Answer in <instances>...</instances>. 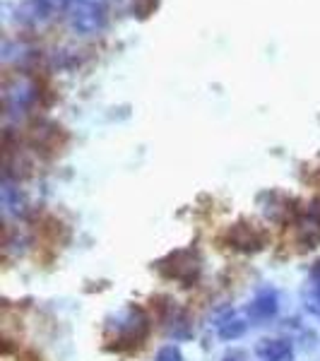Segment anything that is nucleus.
Instances as JSON below:
<instances>
[{
    "mask_svg": "<svg viewBox=\"0 0 320 361\" xmlns=\"http://www.w3.org/2000/svg\"><path fill=\"white\" fill-rule=\"evenodd\" d=\"M66 20L75 34L90 37V34L101 32L104 25H106V8L97 3H87V0H73V5L66 13Z\"/></svg>",
    "mask_w": 320,
    "mask_h": 361,
    "instance_id": "f257e3e1",
    "label": "nucleus"
},
{
    "mask_svg": "<svg viewBox=\"0 0 320 361\" xmlns=\"http://www.w3.org/2000/svg\"><path fill=\"white\" fill-rule=\"evenodd\" d=\"M156 270L168 279L190 284V282H195L197 275H200V258H197V253L190 248L173 250V253H168L164 260L156 263Z\"/></svg>",
    "mask_w": 320,
    "mask_h": 361,
    "instance_id": "f03ea898",
    "label": "nucleus"
},
{
    "mask_svg": "<svg viewBox=\"0 0 320 361\" xmlns=\"http://www.w3.org/2000/svg\"><path fill=\"white\" fill-rule=\"evenodd\" d=\"M109 328L116 330V347L123 345H137L144 335H147L149 320L140 308H128L121 318H116V323H111Z\"/></svg>",
    "mask_w": 320,
    "mask_h": 361,
    "instance_id": "7ed1b4c3",
    "label": "nucleus"
},
{
    "mask_svg": "<svg viewBox=\"0 0 320 361\" xmlns=\"http://www.w3.org/2000/svg\"><path fill=\"white\" fill-rule=\"evenodd\" d=\"M3 99H5V109H8V111H25L29 104L37 99V87L25 78H17L15 82L5 85Z\"/></svg>",
    "mask_w": 320,
    "mask_h": 361,
    "instance_id": "20e7f679",
    "label": "nucleus"
},
{
    "mask_svg": "<svg viewBox=\"0 0 320 361\" xmlns=\"http://www.w3.org/2000/svg\"><path fill=\"white\" fill-rule=\"evenodd\" d=\"M229 243L236 250H243V253H255V250H260L265 246V234L258 229V226L241 222V224L231 226Z\"/></svg>",
    "mask_w": 320,
    "mask_h": 361,
    "instance_id": "39448f33",
    "label": "nucleus"
},
{
    "mask_svg": "<svg viewBox=\"0 0 320 361\" xmlns=\"http://www.w3.org/2000/svg\"><path fill=\"white\" fill-rule=\"evenodd\" d=\"M277 292L275 289H263V292L255 294V299L248 306V316H251L253 323H263V320H270L277 313Z\"/></svg>",
    "mask_w": 320,
    "mask_h": 361,
    "instance_id": "423d86ee",
    "label": "nucleus"
},
{
    "mask_svg": "<svg viewBox=\"0 0 320 361\" xmlns=\"http://www.w3.org/2000/svg\"><path fill=\"white\" fill-rule=\"evenodd\" d=\"M217 335L222 337V340L226 342H231V340H238L243 333H246V328H248V323L243 320L238 313L234 311H226L224 316H219L217 318Z\"/></svg>",
    "mask_w": 320,
    "mask_h": 361,
    "instance_id": "0eeeda50",
    "label": "nucleus"
},
{
    "mask_svg": "<svg viewBox=\"0 0 320 361\" xmlns=\"http://www.w3.org/2000/svg\"><path fill=\"white\" fill-rule=\"evenodd\" d=\"M255 352H258V357L263 361H292L294 359L292 345L284 340H263Z\"/></svg>",
    "mask_w": 320,
    "mask_h": 361,
    "instance_id": "6e6552de",
    "label": "nucleus"
},
{
    "mask_svg": "<svg viewBox=\"0 0 320 361\" xmlns=\"http://www.w3.org/2000/svg\"><path fill=\"white\" fill-rule=\"evenodd\" d=\"M49 17L51 13L44 5H39L37 0H25V3L17 8V20L25 22V25H44Z\"/></svg>",
    "mask_w": 320,
    "mask_h": 361,
    "instance_id": "1a4fd4ad",
    "label": "nucleus"
},
{
    "mask_svg": "<svg viewBox=\"0 0 320 361\" xmlns=\"http://www.w3.org/2000/svg\"><path fill=\"white\" fill-rule=\"evenodd\" d=\"M168 335L173 340H188L193 337V323L181 311H173V318H168Z\"/></svg>",
    "mask_w": 320,
    "mask_h": 361,
    "instance_id": "9d476101",
    "label": "nucleus"
},
{
    "mask_svg": "<svg viewBox=\"0 0 320 361\" xmlns=\"http://www.w3.org/2000/svg\"><path fill=\"white\" fill-rule=\"evenodd\" d=\"M306 311L313 316H320V282L313 284V289L306 294Z\"/></svg>",
    "mask_w": 320,
    "mask_h": 361,
    "instance_id": "9b49d317",
    "label": "nucleus"
},
{
    "mask_svg": "<svg viewBox=\"0 0 320 361\" xmlns=\"http://www.w3.org/2000/svg\"><path fill=\"white\" fill-rule=\"evenodd\" d=\"M39 5H44L51 15L54 13H68V8L73 5V0H37Z\"/></svg>",
    "mask_w": 320,
    "mask_h": 361,
    "instance_id": "f8f14e48",
    "label": "nucleus"
},
{
    "mask_svg": "<svg viewBox=\"0 0 320 361\" xmlns=\"http://www.w3.org/2000/svg\"><path fill=\"white\" fill-rule=\"evenodd\" d=\"M156 361H183L181 352H178L173 345H168L164 349H159V354H156Z\"/></svg>",
    "mask_w": 320,
    "mask_h": 361,
    "instance_id": "ddd939ff",
    "label": "nucleus"
},
{
    "mask_svg": "<svg viewBox=\"0 0 320 361\" xmlns=\"http://www.w3.org/2000/svg\"><path fill=\"white\" fill-rule=\"evenodd\" d=\"M311 275L316 277L318 282H320V263H316V265H313V272H311Z\"/></svg>",
    "mask_w": 320,
    "mask_h": 361,
    "instance_id": "4468645a",
    "label": "nucleus"
},
{
    "mask_svg": "<svg viewBox=\"0 0 320 361\" xmlns=\"http://www.w3.org/2000/svg\"><path fill=\"white\" fill-rule=\"evenodd\" d=\"M224 361H241V357L238 354H229V357H224Z\"/></svg>",
    "mask_w": 320,
    "mask_h": 361,
    "instance_id": "2eb2a0df",
    "label": "nucleus"
},
{
    "mask_svg": "<svg viewBox=\"0 0 320 361\" xmlns=\"http://www.w3.org/2000/svg\"><path fill=\"white\" fill-rule=\"evenodd\" d=\"M87 3H97V5H104V8H106L109 0H87Z\"/></svg>",
    "mask_w": 320,
    "mask_h": 361,
    "instance_id": "dca6fc26",
    "label": "nucleus"
}]
</instances>
